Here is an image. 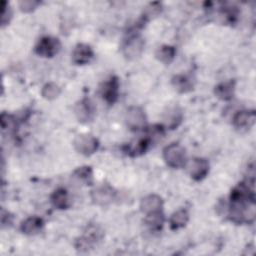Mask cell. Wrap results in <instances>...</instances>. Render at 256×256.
<instances>
[{"instance_id":"6da1fadb","label":"cell","mask_w":256,"mask_h":256,"mask_svg":"<svg viewBox=\"0 0 256 256\" xmlns=\"http://www.w3.org/2000/svg\"><path fill=\"white\" fill-rule=\"evenodd\" d=\"M163 159L167 166L179 169L186 166L188 159L185 148L179 143H171L163 149Z\"/></svg>"},{"instance_id":"7a4b0ae2","label":"cell","mask_w":256,"mask_h":256,"mask_svg":"<svg viewBox=\"0 0 256 256\" xmlns=\"http://www.w3.org/2000/svg\"><path fill=\"white\" fill-rule=\"evenodd\" d=\"M73 147L79 154L91 156L98 150L99 141L92 134L81 133L75 136L73 140Z\"/></svg>"},{"instance_id":"3957f363","label":"cell","mask_w":256,"mask_h":256,"mask_svg":"<svg viewBox=\"0 0 256 256\" xmlns=\"http://www.w3.org/2000/svg\"><path fill=\"white\" fill-rule=\"evenodd\" d=\"M145 40L140 34H131L122 45V53L128 60L139 58L144 51Z\"/></svg>"},{"instance_id":"277c9868","label":"cell","mask_w":256,"mask_h":256,"mask_svg":"<svg viewBox=\"0 0 256 256\" xmlns=\"http://www.w3.org/2000/svg\"><path fill=\"white\" fill-rule=\"evenodd\" d=\"M127 127L134 132L141 131L147 127V116L145 111L139 106H131L125 113Z\"/></svg>"},{"instance_id":"5b68a950","label":"cell","mask_w":256,"mask_h":256,"mask_svg":"<svg viewBox=\"0 0 256 256\" xmlns=\"http://www.w3.org/2000/svg\"><path fill=\"white\" fill-rule=\"evenodd\" d=\"M61 48V42L57 37L53 36H43L41 37L37 44L35 45V53L44 58L54 57Z\"/></svg>"},{"instance_id":"8992f818","label":"cell","mask_w":256,"mask_h":256,"mask_svg":"<svg viewBox=\"0 0 256 256\" xmlns=\"http://www.w3.org/2000/svg\"><path fill=\"white\" fill-rule=\"evenodd\" d=\"M119 78L117 76H111L102 83L100 87V94L107 104L113 105L119 98Z\"/></svg>"},{"instance_id":"52a82bcc","label":"cell","mask_w":256,"mask_h":256,"mask_svg":"<svg viewBox=\"0 0 256 256\" xmlns=\"http://www.w3.org/2000/svg\"><path fill=\"white\" fill-rule=\"evenodd\" d=\"M190 177L195 181H202L205 179L210 170L209 161L202 157H195L186 164Z\"/></svg>"},{"instance_id":"ba28073f","label":"cell","mask_w":256,"mask_h":256,"mask_svg":"<svg viewBox=\"0 0 256 256\" xmlns=\"http://www.w3.org/2000/svg\"><path fill=\"white\" fill-rule=\"evenodd\" d=\"M95 106L89 98L79 100L74 107V113L77 120L81 123L91 122L95 116Z\"/></svg>"},{"instance_id":"9c48e42d","label":"cell","mask_w":256,"mask_h":256,"mask_svg":"<svg viewBox=\"0 0 256 256\" xmlns=\"http://www.w3.org/2000/svg\"><path fill=\"white\" fill-rule=\"evenodd\" d=\"M163 126L166 129H176L183 120V111L178 105H169L164 110L163 115Z\"/></svg>"},{"instance_id":"30bf717a","label":"cell","mask_w":256,"mask_h":256,"mask_svg":"<svg viewBox=\"0 0 256 256\" xmlns=\"http://www.w3.org/2000/svg\"><path fill=\"white\" fill-rule=\"evenodd\" d=\"M115 194L116 192L110 185L102 184L91 191V199L99 206H106L114 200Z\"/></svg>"},{"instance_id":"8fae6325","label":"cell","mask_w":256,"mask_h":256,"mask_svg":"<svg viewBox=\"0 0 256 256\" xmlns=\"http://www.w3.org/2000/svg\"><path fill=\"white\" fill-rule=\"evenodd\" d=\"M94 57V52L93 49L91 48L90 45L85 44V43H78L71 54V59L72 62L75 65H86L91 62V60Z\"/></svg>"},{"instance_id":"7c38bea8","label":"cell","mask_w":256,"mask_h":256,"mask_svg":"<svg viewBox=\"0 0 256 256\" xmlns=\"http://www.w3.org/2000/svg\"><path fill=\"white\" fill-rule=\"evenodd\" d=\"M256 121V113L254 110H240L236 112L232 118V124L236 129H250Z\"/></svg>"},{"instance_id":"4fadbf2b","label":"cell","mask_w":256,"mask_h":256,"mask_svg":"<svg viewBox=\"0 0 256 256\" xmlns=\"http://www.w3.org/2000/svg\"><path fill=\"white\" fill-rule=\"evenodd\" d=\"M164 201L158 194H148L140 201V210L142 213L150 214L158 211H163Z\"/></svg>"},{"instance_id":"5bb4252c","label":"cell","mask_w":256,"mask_h":256,"mask_svg":"<svg viewBox=\"0 0 256 256\" xmlns=\"http://www.w3.org/2000/svg\"><path fill=\"white\" fill-rule=\"evenodd\" d=\"M172 86L179 93H188L194 89L195 80L190 74H177L171 79Z\"/></svg>"},{"instance_id":"9a60e30c","label":"cell","mask_w":256,"mask_h":256,"mask_svg":"<svg viewBox=\"0 0 256 256\" xmlns=\"http://www.w3.org/2000/svg\"><path fill=\"white\" fill-rule=\"evenodd\" d=\"M44 227V221L38 216H30L20 224V231L25 235H36Z\"/></svg>"},{"instance_id":"2e32d148","label":"cell","mask_w":256,"mask_h":256,"mask_svg":"<svg viewBox=\"0 0 256 256\" xmlns=\"http://www.w3.org/2000/svg\"><path fill=\"white\" fill-rule=\"evenodd\" d=\"M151 145L150 140L145 136L143 138H140L132 143H128L126 144L123 149L124 152L130 156V157H138L143 155L149 148V146Z\"/></svg>"},{"instance_id":"e0dca14e","label":"cell","mask_w":256,"mask_h":256,"mask_svg":"<svg viewBox=\"0 0 256 256\" xmlns=\"http://www.w3.org/2000/svg\"><path fill=\"white\" fill-rule=\"evenodd\" d=\"M236 83L234 80H227L217 84L214 87L215 96L222 101H230L233 99L235 94Z\"/></svg>"},{"instance_id":"ac0fdd59","label":"cell","mask_w":256,"mask_h":256,"mask_svg":"<svg viewBox=\"0 0 256 256\" xmlns=\"http://www.w3.org/2000/svg\"><path fill=\"white\" fill-rule=\"evenodd\" d=\"M50 202L56 209L65 210L71 205L68 191L65 188H57L50 196Z\"/></svg>"},{"instance_id":"d6986e66","label":"cell","mask_w":256,"mask_h":256,"mask_svg":"<svg viewBox=\"0 0 256 256\" xmlns=\"http://www.w3.org/2000/svg\"><path fill=\"white\" fill-rule=\"evenodd\" d=\"M165 222V215L163 211H158L145 215L144 223L152 232H159Z\"/></svg>"},{"instance_id":"ffe728a7","label":"cell","mask_w":256,"mask_h":256,"mask_svg":"<svg viewBox=\"0 0 256 256\" xmlns=\"http://www.w3.org/2000/svg\"><path fill=\"white\" fill-rule=\"evenodd\" d=\"M189 221V213L186 209H179L175 211L169 218V227L171 230L176 231L187 225Z\"/></svg>"},{"instance_id":"44dd1931","label":"cell","mask_w":256,"mask_h":256,"mask_svg":"<svg viewBox=\"0 0 256 256\" xmlns=\"http://www.w3.org/2000/svg\"><path fill=\"white\" fill-rule=\"evenodd\" d=\"M72 177L85 185H92L94 182V174L92 167L88 165L76 168L72 173Z\"/></svg>"},{"instance_id":"7402d4cb","label":"cell","mask_w":256,"mask_h":256,"mask_svg":"<svg viewBox=\"0 0 256 256\" xmlns=\"http://www.w3.org/2000/svg\"><path fill=\"white\" fill-rule=\"evenodd\" d=\"M155 56L158 61L165 65H169L176 56V48L172 45H162L160 46L155 53Z\"/></svg>"},{"instance_id":"603a6c76","label":"cell","mask_w":256,"mask_h":256,"mask_svg":"<svg viewBox=\"0 0 256 256\" xmlns=\"http://www.w3.org/2000/svg\"><path fill=\"white\" fill-rule=\"evenodd\" d=\"M61 94V88L54 82L46 83L41 89V96L46 100H54Z\"/></svg>"},{"instance_id":"cb8c5ba5","label":"cell","mask_w":256,"mask_h":256,"mask_svg":"<svg viewBox=\"0 0 256 256\" xmlns=\"http://www.w3.org/2000/svg\"><path fill=\"white\" fill-rule=\"evenodd\" d=\"M162 10V4L160 2H152L150 4H148L144 11H143V14L142 16L140 17L145 23L148 22L150 19L156 17L157 15L160 14Z\"/></svg>"},{"instance_id":"d4e9b609","label":"cell","mask_w":256,"mask_h":256,"mask_svg":"<svg viewBox=\"0 0 256 256\" xmlns=\"http://www.w3.org/2000/svg\"><path fill=\"white\" fill-rule=\"evenodd\" d=\"M1 121V128L4 131H8L9 133H14L17 128V119L15 116L3 112L0 117Z\"/></svg>"},{"instance_id":"484cf974","label":"cell","mask_w":256,"mask_h":256,"mask_svg":"<svg viewBox=\"0 0 256 256\" xmlns=\"http://www.w3.org/2000/svg\"><path fill=\"white\" fill-rule=\"evenodd\" d=\"M12 15H13V12H12V8L10 7L9 3L7 2H2V5H1V25L2 27L8 25L12 19Z\"/></svg>"},{"instance_id":"4316f807","label":"cell","mask_w":256,"mask_h":256,"mask_svg":"<svg viewBox=\"0 0 256 256\" xmlns=\"http://www.w3.org/2000/svg\"><path fill=\"white\" fill-rule=\"evenodd\" d=\"M39 5H41V2L36 0H22L19 2V8L24 13H30L34 11Z\"/></svg>"}]
</instances>
